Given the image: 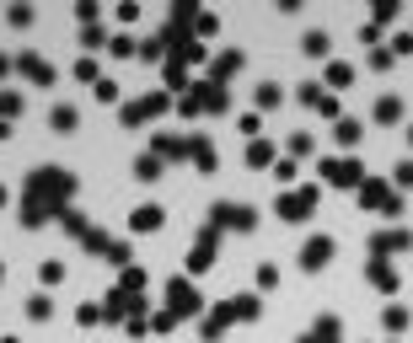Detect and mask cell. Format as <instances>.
I'll return each mask as SVG.
<instances>
[{"label":"cell","mask_w":413,"mask_h":343,"mask_svg":"<svg viewBox=\"0 0 413 343\" xmlns=\"http://www.w3.org/2000/svg\"><path fill=\"white\" fill-rule=\"evenodd\" d=\"M322 177H328V183H338V188H354V183H360V161L333 156V161H322Z\"/></svg>","instance_id":"6da1fadb"},{"label":"cell","mask_w":413,"mask_h":343,"mask_svg":"<svg viewBox=\"0 0 413 343\" xmlns=\"http://www.w3.org/2000/svg\"><path fill=\"white\" fill-rule=\"evenodd\" d=\"M156 113H167V91H150V97H140V102H129L123 108V123H140V118H156Z\"/></svg>","instance_id":"7a4b0ae2"},{"label":"cell","mask_w":413,"mask_h":343,"mask_svg":"<svg viewBox=\"0 0 413 343\" xmlns=\"http://www.w3.org/2000/svg\"><path fill=\"white\" fill-rule=\"evenodd\" d=\"M167 295H172V317H194V311H199V290L188 279H172Z\"/></svg>","instance_id":"3957f363"},{"label":"cell","mask_w":413,"mask_h":343,"mask_svg":"<svg viewBox=\"0 0 413 343\" xmlns=\"http://www.w3.org/2000/svg\"><path fill=\"white\" fill-rule=\"evenodd\" d=\"M333 263V236H312L301 247V269H328Z\"/></svg>","instance_id":"277c9868"},{"label":"cell","mask_w":413,"mask_h":343,"mask_svg":"<svg viewBox=\"0 0 413 343\" xmlns=\"http://www.w3.org/2000/svg\"><path fill=\"white\" fill-rule=\"evenodd\" d=\"M312 204H316V188H301V193H285L280 198V215H285V220H306Z\"/></svg>","instance_id":"5b68a950"},{"label":"cell","mask_w":413,"mask_h":343,"mask_svg":"<svg viewBox=\"0 0 413 343\" xmlns=\"http://www.w3.org/2000/svg\"><path fill=\"white\" fill-rule=\"evenodd\" d=\"M360 198L376 209V215H397V198H392L387 183H360Z\"/></svg>","instance_id":"8992f818"},{"label":"cell","mask_w":413,"mask_h":343,"mask_svg":"<svg viewBox=\"0 0 413 343\" xmlns=\"http://www.w3.org/2000/svg\"><path fill=\"white\" fill-rule=\"evenodd\" d=\"M215 220L236 225V231H253V209H247V204H215Z\"/></svg>","instance_id":"52a82bcc"},{"label":"cell","mask_w":413,"mask_h":343,"mask_svg":"<svg viewBox=\"0 0 413 343\" xmlns=\"http://www.w3.org/2000/svg\"><path fill=\"white\" fill-rule=\"evenodd\" d=\"M370 247H376V257H387V252H408V247H413V236H408V231H381Z\"/></svg>","instance_id":"ba28073f"},{"label":"cell","mask_w":413,"mask_h":343,"mask_svg":"<svg viewBox=\"0 0 413 343\" xmlns=\"http://www.w3.org/2000/svg\"><path fill=\"white\" fill-rule=\"evenodd\" d=\"M129 225H134V231H161V204H140L129 215Z\"/></svg>","instance_id":"9c48e42d"},{"label":"cell","mask_w":413,"mask_h":343,"mask_svg":"<svg viewBox=\"0 0 413 343\" xmlns=\"http://www.w3.org/2000/svg\"><path fill=\"white\" fill-rule=\"evenodd\" d=\"M16 70H22V75H33L38 86H49V81H54V70H49L43 60H38V54H22V60H16Z\"/></svg>","instance_id":"30bf717a"},{"label":"cell","mask_w":413,"mask_h":343,"mask_svg":"<svg viewBox=\"0 0 413 343\" xmlns=\"http://www.w3.org/2000/svg\"><path fill=\"white\" fill-rule=\"evenodd\" d=\"M49 129H54V135H70V129H75V108H70V102H60V108L49 113Z\"/></svg>","instance_id":"8fae6325"},{"label":"cell","mask_w":413,"mask_h":343,"mask_svg":"<svg viewBox=\"0 0 413 343\" xmlns=\"http://www.w3.org/2000/svg\"><path fill=\"white\" fill-rule=\"evenodd\" d=\"M301 102H306V108H316V113H338V102H333L328 91H316V86H306V91H301Z\"/></svg>","instance_id":"7c38bea8"},{"label":"cell","mask_w":413,"mask_h":343,"mask_svg":"<svg viewBox=\"0 0 413 343\" xmlns=\"http://www.w3.org/2000/svg\"><path fill=\"white\" fill-rule=\"evenodd\" d=\"M301 49L312 54V60H322V54H328V33H322V27H316V33H306V38H301Z\"/></svg>","instance_id":"4fadbf2b"},{"label":"cell","mask_w":413,"mask_h":343,"mask_svg":"<svg viewBox=\"0 0 413 343\" xmlns=\"http://www.w3.org/2000/svg\"><path fill=\"white\" fill-rule=\"evenodd\" d=\"M134 177H140V183H156V177H161V161L156 156H140V161H134Z\"/></svg>","instance_id":"5bb4252c"},{"label":"cell","mask_w":413,"mask_h":343,"mask_svg":"<svg viewBox=\"0 0 413 343\" xmlns=\"http://www.w3.org/2000/svg\"><path fill=\"white\" fill-rule=\"evenodd\" d=\"M333 135H338V145H360V118H338Z\"/></svg>","instance_id":"9a60e30c"},{"label":"cell","mask_w":413,"mask_h":343,"mask_svg":"<svg viewBox=\"0 0 413 343\" xmlns=\"http://www.w3.org/2000/svg\"><path fill=\"white\" fill-rule=\"evenodd\" d=\"M236 70H242V54H220V60H215V81H226V75H236Z\"/></svg>","instance_id":"2e32d148"},{"label":"cell","mask_w":413,"mask_h":343,"mask_svg":"<svg viewBox=\"0 0 413 343\" xmlns=\"http://www.w3.org/2000/svg\"><path fill=\"white\" fill-rule=\"evenodd\" d=\"M376 118H381V123H397V118H402V102H397V97H381V102H376Z\"/></svg>","instance_id":"e0dca14e"},{"label":"cell","mask_w":413,"mask_h":343,"mask_svg":"<svg viewBox=\"0 0 413 343\" xmlns=\"http://www.w3.org/2000/svg\"><path fill=\"white\" fill-rule=\"evenodd\" d=\"M349 81H354V64H343V60H338V64H328V86H338V91H343Z\"/></svg>","instance_id":"ac0fdd59"},{"label":"cell","mask_w":413,"mask_h":343,"mask_svg":"<svg viewBox=\"0 0 413 343\" xmlns=\"http://www.w3.org/2000/svg\"><path fill=\"white\" fill-rule=\"evenodd\" d=\"M370 279H376L381 290H397V274H392L387 263H381V257H376V263H370Z\"/></svg>","instance_id":"d6986e66"},{"label":"cell","mask_w":413,"mask_h":343,"mask_svg":"<svg viewBox=\"0 0 413 343\" xmlns=\"http://www.w3.org/2000/svg\"><path fill=\"white\" fill-rule=\"evenodd\" d=\"M247 161H253V167H268V161H274V145H268V140H253V150H247Z\"/></svg>","instance_id":"ffe728a7"},{"label":"cell","mask_w":413,"mask_h":343,"mask_svg":"<svg viewBox=\"0 0 413 343\" xmlns=\"http://www.w3.org/2000/svg\"><path fill=\"white\" fill-rule=\"evenodd\" d=\"M381 322H387V332H402V327H408V306H387Z\"/></svg>","instance_id":"44dd1931"},{"label":"cell","mask_w":413,"mask_h":343,"mask_svg":"<svg viewBox=\"0 0 413 343\" xmlns=\"http://www.w3.org/2000/svg\"><path fill=\"white\" fill-rule=\"evenodd\" d=\"M280 97H285V91H280L274 81H268V86H258V108H280Z\"/></svg>","instance_id":"7402d4cb"},{"label":"cell","mask_w":413,"mask_h":343,"mask_svg":"<svg viewBox=\"0 0 413 343\" xmlns=\"http://www.w3.org/2000/svg\"><path fill=\"white\" fill-rule=\"evenodd\" d=\"M11 113H22V97L16 91H0V118H11Z\"/></svg>","instance_id":"603a6c76"},{"label":"cell","mask_w":413,"mask_h":343,"mask_svg":"<svg viewBox=\"0 0 413 343\" xmlns=\"http://www.w3.org/2000/svg\"><path fill=\"white\" fill-rule=\"evenodd\" d=\"M92 91H97V102H119V86H113V81H108V75H102V81H97V86H92Z\"/></svg>","instance_id":"cb8c5ba5"},{"label":"cell","mask_w":413,"mask_h":343,"mask_svg":"<svg viewBox=\"0 0 413 343\" xmlns=\"http://www.w3.org/2000/svg\"><path fill=\"white\" fill-rule=\"evenodd\" d=\"M75 75H81V81H92V86H97V81H102V70H97V60H81V64H75Z\"/></svg>","instance_id":"d4e9b609"},{"label":"cell","mask_w":413,"mask_h":343,"mask_svg":"<svg viewBox=\"0 0 413 343\" xmlns=\"http://www.w3.org/2000/svg\"><path fill=\"white\" fill-rule=\"evenodd\" d=\"M6 22H11V27H27V22H33V6H11V11H6Z\"/></svg>","instance_id":"484cf974"},{"label":"cell","mask_w":413,"mask_h":343,"mask_svg":"<svg viewBox=\"0 0 413 343\" xmlns=\"http://www.w3.org/2000/svg\"><path fill=\"white\" fill-rule=\"evenodd\" d=\"M392 183H397V188H413V161H397V172H392Z\"/></svg>","instance_id":"4316f807"},{"label":"cell","mask_w":413,"mask_h":343,"mask_svg":"<svg viewBox=\"0 0 413 343\" xmlns=\"http://www.w3.org/2000/svg\"><path fill=\"white\" fill-rule=\"evenodd\" d=\"M108 49H113V54H134V38L119 33V38H108Z\"/></svg>","instance_id":"83f0119b"},{"label":"cell","mask_w":413,"mask_h":343,"mask_svg":"<svg viewBox=\"0 0 413 343\" xmlns=\"http://www.w3.org/2000/svg\"><path fill=\"white\" fill-rule=\"evenodd\" d=\"M392 54H413V33H392Z\"/></svg>","instance_id":"f1b7e54d"},{"label":"cell","mask_w":413,"mask_h":343,"mask_svg":"<svg viewBox=\"0 0 413 343\" xmlns=\"http://www.w3.org/2000/svg\"><path fill=\"white\" fill-rule=\"evenodd\" d=\"M27 317L43 322V317H49V300H43V295H33V300H27Z\"/></svg>","instance_id":"f546056e"},{"label":"cell","mask_w":413,"mask_h":343,"mask_svg":"<svg viewBox=\"0 0 413 343\" xmlns=\"http://www.w3.org/2000/svg\"><path fill=\"white\" fill-rule=\"evenodd\" d=\"M0 204H6V188H0Z\"/></svg>","instance_id":"4dcf8cb0"},{"label":"cell","mask_w":413,"mask_h":343,"mask_svg":"<svg viewBox=\"0 0 413 343\" xmlns=\"http://www.w3.org/2000/svg\"><path fill=\"white\" fill-rule=\"evenodd\" d=\"M408 140H413V129H408Z\"/></svg>","instance_id":"1f68e13d"}]
</instances>
